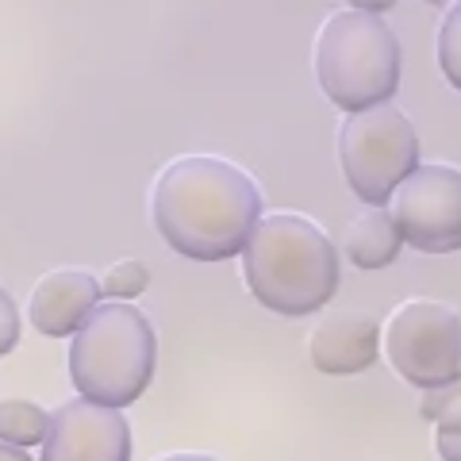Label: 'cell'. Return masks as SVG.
<instances>
[{
  "label": "cell",
  "mask_w": 461,
  "mask_h": 461,
  "mask_svg": "<svg viewBox=\"0 0 461 461\" xmlns=\"http://www.w3.org/2000/svg\"><path fill=\"white\" fill-rule=\"evenodd\" d=\"M154 227L173 250L193 262H227L242 254L262 220V193L227 158L185 154L154 177Z\"/></svg>",
  "instance_id": "6da1fadb"
},
{
  "label": "cell",
  "mask_w": 461,
  "mask_h": 461,
  "mask_svg": "<svg viewBox=\"0 0 461 461\" xmlns=\"http://www.w3.org/2000/svg\"><path fill=\"white\" fill-rule=\"evenodd\" d=\"M242 277L269 312L300 320L320 312L339 288V250L308 215L273 212L242 247Z\"/></svg>",
  "instance_id": "7a4b0ae2"
},
{
  "label": "cell",
  "mask_w": 461,
  "mask_h": 461,
  "mask_svg": "<svg viewBox=\"0 0 461 461\" xmlns=\"http://www.w3.org/2000/svg\"><path fill=\"white\" fill-rule=\"evenodd\" d=\"M158 339L150 320L127 300L96 304L69 346V377L77 393L108 408L135 403L154 377Z\"/></svg>",
  "instance_id": "3957f363"
},
{
  "label": "cell",
  "mask_w": 461,
  "mask_h": 461,
  "mask_svg": "<svg viewBox=\"0 0 461 461\" xmlns=\"http://www.w3.org/2000/svg\"><path fill=\"white\" fill-rule=\"evenodd\" d=\"M315 81L342 112L388 104L400 89V42L377 12L342 8L315 39Z\"/></svg>",
  "instance_id": "277c9868"
},
{
  "label": "cell",
  "mask_w": 461,
  "mask_h": 461,
  "mask_svg": "<svg viewBox=\"0 0 461 461\" xmlns=\"http://www.w3.org/2000/svg\"><path fill=\"white\" fill-rule=\"evenodd\" d=\"M339 166L362 204L384 208L396 185L420 166L415 123L388 104L346 112V120L339 123Z\"/></svg>",
  "instance_id": "5b68a950"
},
{
  "label": "cell",
  "mask_w": 461,
  "mask_h": 461,
  "mask_svg": "<svg viewBox=\"0 0 461 461\" xmlns=\"http://www.w3.org/2000/svg\"><path fill=\"white\" fill-rule=\"evenodd\" d=\"M393 369L415 388H442L461 377V315L438 300H408L384 330Z\"/></svg>",
  "instance_id": "8992f818"
},
{
  "label": "cell",
  "mask_w": 461,
  "mask_h": 461,
  "mask_svg": "<svg viewBox=\"0 0 461 461\" xmlns=\"http://www.w3.org/2000/svg\"><path fill=\"white\" fill-rule=\"evenodd\" d=\"M388 204L408 247L423 254L461 250V169L442 162L415 166Z\"/></svg>",
  "instance_id": "52a82bcc"
},
{
  "label": "cell",
  "mask_w": 461,
  "mask_h": 461,
  "mask_svg": "<svg viewBox=\"0 0 461 461\" xmlns=\"http://www.w3.org/2000/svg\"><path fill=\"white\" fill-rule=\"evenodd\" d=\"M42 461H131V427L120 408L89 396L69 400L50 415Z\"/></svg>",
  "instance_id": "ba28073f"
},
{
  "label": "cell",
  "mask_w": 461,
  "mask_h": 461,
  "mask_svg": "<svg viewBox=\"0 0 461 461\" xmlns=\"http://www.w3.org/2000/svg\"><path fill=\"white\" fill-rule=\"evenodd\" d=\"M312 366L330 377H350L362 373L381 357V323L369 312H330L327 320L312 330Z\"/></svg>",
  "instance_id": "9c48e42d"
},
{
  "label": "cell",
  "mask_w": 461,
  "mask_h": 461,
  "mask_svg": "<svg viewBox=\"0 0 461 461\" xmlns=\"http://www.w3.org/2000/svg\"><path fill=\"white\" fill-rule=\"evenodd\" d=\"M100 281L89 269H54L47 273L32 293V323L39 335L66 339L89 320V312L100 304Z\"/></svg>",
  "instance_id": "30bf717a"
},
{
  "label": "cell",
  "mask_w": 461,
  "mask_h": 461,
  "mask_svg": "<svg viewBox=\"0 0 461 461\" xmlns=\"http://www.w3.org/2000/svg\"><path fill=\"white\" fill-rule=\"evenodd\" d=\"M403 247V235L388 208H369L346 227L342 250L357 269H384L396 262V254Z\"/></svg>",
  "instance_id": "8fae6325"
},
{
  "label": "cell",
  "mask_w": 461,
  "mask_h": 461,
  "mask_svg": "<svg viewBox=\"0 0 461 461\" xmlns=\"http://www.w3.org/2000/svg\"><path fill=\"white\" fill-rule=\"evenodd\" d=\"M420 411L423 420L435 423V446L442 461H461V377L442 388H427Z\"/></svg>",
  "instance_id": "7c38bea8"
},
{
  "label": "cell",
  "mask_w": 461,
  "mask_h": 461,
  "mask_svg": "<svg viewBox=\"0 0 461 461\" xmlns=\"http://www.w3.org/2000/svg\"><path fill=\"white\" fill-rule=\"evenodd\" d=\"M50 415L32 400H5L0 403V442L8 446H42Z\"/></svg>",
  "instance_id": "4fadbf2b"
},
{
  "label": "cell",
  "mask_w": 461,
  "mask_h": 461,
  "mask_svg": "<svg viewBox=\"0 0 461 461\" xmlns=\"http://www.w3.org/2000/svg\"><path fill=\"white\" fill-rule=\"evenodd\" d=\"M438 66L446 81L461 93V0L454 8H446L442 27H438Z\"/></svg>",
  "instance_id": "5bb4252c"
},
{
  "label": "cell",
  "mask_w": 461,
  "mask_h": 461,
  "mask_svg": "<svg viewBox=\"0 0 461 461\" xmlns=\"http://www.w3.org/2000/svg\"><path fill=\"white\" fill-rule=\"evenodd\" d=\"M150 285V273L142 262H131V258H123V262H115L108 269V277L100 281V293L112 296V300H131L139 293H147Z\"/></svg>",
  "instance_id": "9a60e30c"
},
{
  "label": "cell",
  "mask_w": 461,
  "mask_h": 461,
  "mask_svg": "<svg viewBox=\"0 0 461 461\" xmlns=\"http://www.w3.org/2000/svg\"><path fill=\"white\" fill-rule=\"evenodd\" d=\"M16 342H20V308H16V300L0 288V357L16 350Z\"/></svg>",
  "instance_id": "2e32d148"
},
{
  "label": "cell",
  "mask_w": 461,
  "mask_h": 461,
  "mask_svg": "<svg viewBox=\"0 0 461 461\" xmlns=\"http://www.w3.org/2000/svg\"><path fill=\"white\" fill-rule=\"evenodd\" d=\"M393 5H396V0H350V8H362V12H377V16H381V12H388Z\"/></svg>",
  "instance_id": "e0dca14e"
},
{
  "label": "cell",
  "mask_w": 461,
  "mask_h": 461,
  "mask_svg": "<svg viewBox=\"0 0 461 461\" xmlns=\"http://www.w3.org/2000/svg\"><path fill=\"white\" fill-rule=\"evenodd\" d=\"M0 461H32L20 446H8V442H0Z\"/></svg>",
  "instance_id": "ac0fdd59"
},
{
  "label": "cell",
  "mask_w": 461,
  "mask_h": 461,
  "mask_svg": "<svg viewBox=\"0 0 461 461\" xmlns=\"http://www.w3.org/2000/svg\"><path fill=\"white\" fill-rule=\"evenodd\" d=\"M158 461H220V457H208V454H173V457H158Z\"/></svg>",
  "instance_id": "d6986e66"
},
{
  "label": "cell",
  "mask_w": 461,
  "mask_h": 461,
  "mask_svg": "<svg viewBox=\"0 0 461 461\" xmlns=\"http://www.w3.org/2000/svg\"><path fill=\"white\" fill-rule=\"evenodd\" d=\"M427 5H430V8H442V5H446V0H427Z\"/></svg>",
  "instance_id": "ffe728a7"
}]
</instances>
